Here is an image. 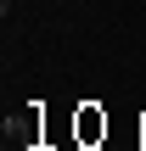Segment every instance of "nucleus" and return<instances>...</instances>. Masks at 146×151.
Wrapping results in <instances>:
<instances>
[{
	"mask_svg": "<svg viewBox=\"0 0 146 151\" xmlns=\"http://www.w3.org/2000/svg\"><path fill=\"white\" fill-rule=\"evenodd\" d=\"M73 140H79V146L107 140V112H101L96 101H84V106H79V118H73Z\"/></svg>",
	"mask_w": 146,
	"mask_h": 151,
	"instance_id": "1",
	"label": "nucleus"
},
{
	"mask_svg": "<svg viewBox=\"0 0 146 151\" xmlns=\"http://www.w3.org/2000/svg\"><path fill=\"white\" fill-rule=\"evenodd\" d=\"M62 151H90V146H79V140H73V146H62Z\"/></svg>",
	"mask_w": 146,
	"mask_h": 151,
	"instance_id": "2",
	"label": "nucleus"
}]
</instances>
